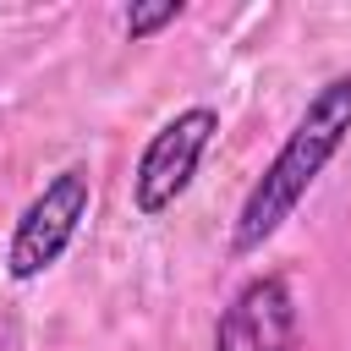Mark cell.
<instances>
[{
	"label": "cell",
	"mask_w": 351,
	"mask_h": 351,
	"mask_svg": "<svg viewBox=\"0 0 351 351\" xmlns=\"http://www.w3.org/2000/svg\"><path fill=\"white\" fill-rule=\"evenodd\" d=\"M346 137H351V71H335L324 88H313L307 110L296 115V126L285 132V143L274 148L263 176L247 186V197L236 208V225H230V252L236 258L263 252V241H274L285 230V219L318 186L329 159L346 148Z\"/></svg>",
	"instance_id": "6da1fadb"
},
{
	"label": "cell",
	"mask_w": 351,
	"mask_h": 351,
	"mask_svg": "<svg viewBox=\"0 0 351 351\" xmlns=\"http://www.w3.org/2000/svg\"><path fill=\"white\" fill-rule=\"evenodd\" d=\"M88 203H93V170H88V165L55 170V176L27 197V208H22L16 225H11L5 274H11L16 285L44 280V274L66 258V247L77 241V230H82V219H88Z\"/></svg>",
	"instance_id": "7a4b0ae2"
},
{
	"label": "cell",
	"mask_w": 351,
	"mask_h": 351,
	"mask_svg": "<svg viewBox=\"0 0 351 351\" xmlns=\"http://www.w3.org/2000/svg\"><path fill=\"white\" fill-rule=\"evenodd\" d=\"M219 132V110L214 104H186L176 110L137 154V170H132V208L143 219H159L165 208H176V197L192 186L208 143Z\"/></svg>",
	"instance_id": "3957f363"
},
{
	"label": "cell",
	"mask_w": 351,
	"mask_h": 351,
	"mask_svg": "<svg viewBox=\"0 0 351 351\" xmlns=\"http://www.w3.org/2000/svg\"><path fill=\"white\" fill-rule=\"evenodd\" d=\"M214 351H296V291L285 274H252L219 307Z\"/></svg>",
	"instance_id": "277c9868"
},
{
	"label": "cell",
	"mask_w": 351,
	"mask_h": 351,
	"mask_svg": "<svg viewBox=\"0 0 351 351\" xmlns=\"http://www.w3.org/2000/svg\"><path fill=\"white\" fill-rule=\"evenodd\" d=\"M170 22H181V0H165V5H132V11H121V27H126L132 38H148V33L170 27Z\"/></svg>",
	"instance_id": "5b68a950"
}]
</instances>
